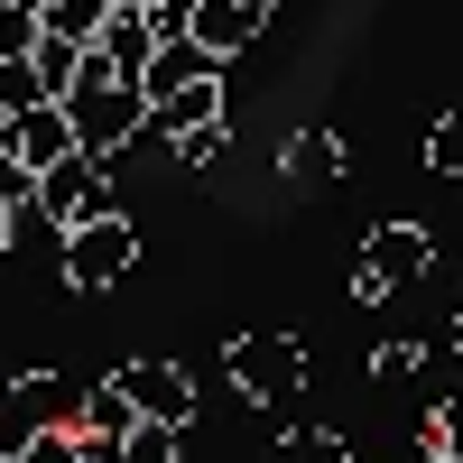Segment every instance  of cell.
I'll list each match as a JSON object with an SVG mask.
<instances>
[{"mask_svg":"<svg viewBox=\"0 0 463 463\" xmlns=\"http://www.w3.org/2000/svg\"><path fill=\"white\" fill-rule=\"evenodd\" d=\"M176 454H185V427H158V417H139L121 436V463H176Z\"/></svg>","mask_w":463,"mask_h":463,"instance_id":"cell-18","label":"cell"},{"mask_svg":"<svg viewBox=\"0 0 463 463\" xmlns=\"http://www.w3.org/2000/svg\"><path fill=\"white\" fill-rule=\"evenodd\" d=\"M10 408H19V436H37V427H74V417H84V390H74L65 371H19Z\"/></svg>","mask_w":463,"mask_h":463,"instance_id":"cell-8","label":"cell"},{"mask_svg":"<svg viewBox=\"0 0 463 463\" xmlns=\"http://www.w3.org/2000/svg\"><path fill=\"white\" fill-rule=\"evenodd\" d=\"M10 241H19V213H10V204H0V250H10Z\"/></svg>","mask_w":463,"mask_h":463,"instance_id":"cell-25","label":"cell"},{"mask_svg":"<svg viewBox=\"0 0 463 463\" xmlns=\"http://www.w3.org/2000/svg\"><path fill=\"white\" fill-rule=\"evenodd\" d=\"M102 19H111V0H47V28L56 47H102Z\"/></svg>","mask_w":463,"mask_h":463,"instance_id":"cell-14","label":"cell"},{"mask_svg":"<svg viewBox=\"0 0 463 463\" xmlns=\"http://www.w3.org/2000/svg\"><path fill=\"white\" fill-rule=\"evenodd\" d=\"M102 213H121V204H111V158H84V148H74L65 167L37 176V222H47L56 241L84 232V222H102Z\"/></svg>","mask_w":463,"mask_h":463,"instance_id":"cell-4","label":"cell"},{"mask_svg":"<svg viewBox=\"0 0 463 463\" xmlns=\"http://www.w3.org/2000/svg\"><path fill=\"white\" fill-rule=\"evenodd\" d=\"M111 380H121L130 408H139V417H158V427H185V417H195V371H185V362L139 353V362H121Z\"/></svg>","mask_w":463,"mask_h":463,"instance_id":"cell-6","label":"cell"},{"mask_svg":"<svg viewBox=\"0 0 463 463\" xmlns=\"http://www.w3.org/2000/svg\"><path fill=\"white\" fill-rule=\"evenodd\" d=\"M65 121H74V148H84V158H121V148L148 130V93L121 84L102 56H84V84L65 93Z\"/></svg>","mask_w":463,"mask_h":463,"instance_id":"cell-1","label":"cell"},{"mask_svg":"<svg viewBox=\"0 0 463 463\" xmlns=\"http://www.w3.org/2000/svg\"><path fill=\"white\" fill-rule=\"evenodd\" d=\"M436 463H445V454H436Z\"/></svg>","mask_w":463,"mask_h":463,"instance_id":"cell-28","label":"cell"},{"mask_svg":"<svg viewBox=\"0 0 463 463\" xmlns=\"http://www.w3.org/2000/svg\"><path fill=\"white\" fill-rule=\"evenodd\" d=\"M204 74H222V65H213L204 47H185V37H176V47H158V56H148V74H139V93H148V102H167L176 84H204Z\"/></svg>","mask_w":463,"mask_h":463,"instance_id":"cell-13","label":"cell"},{"mask_svg":"<svg viewBox=\"0 0 463 463\" xmlns=\"http://www.w3.org/2000/svg\"><path fill=\"white\" fill-rule=\"evenodd\" d=\"M454 334H463V297H454Z\"/></svg>","mask_w":463,"mask_h":463,"instance_id":"cell-26","label":"cell"},{"mask_svg":"<svg viewBox=\"0 0 463 463\" xmlns=\"http://www.w3.org/2000/svg\"><path fill=\"white\" fill-rule=\"evenodd\" d=\"M343 167H353V148H343L325 121H316V130H288V139H279V176H288V185H334Z\"/></svg>","mask_w":463,"mask_h":463,"instance_id":"cell-11","label":"cell"},{"mask_svg":"<svg viewBox=\"0 0 463 463\" xmlns=\"http://www.w3.org/2000/svg\"><path fill=\"white\" fill-rule=\"evenodd\" d=\"M427 167L436 176H463V111H445V121L427 130Z\"/></svg>","mask_w":463,"mask_h":463,"instance_id":"cell-22","label":"cell"},{"mask_svg":"<svg viewBox=\"0 0 463 463\" xmlns=\"http://www.w3.org/2000/svg\"><path fill=\"white\" fill-rule=\"evenodd\" d=\"M204 121H222V74L176 84L167 102H148V130H158V139H185V130H204Z\"/></svg>","mask_w":463,"mask_h":463,"instance_id":"cell-12","label":"cell"},{"mask_svg":"<svg viewBox=\"0 0 463 463\" xmlns=\"http://www.w3.org/2000/svg\"><path fill=\"white\" fill-rule=\"evenodd\" d=\"M0 148H10L28 176L65 167V158H74V121H65V102H37V111H19V121H0Z\"/></svg>","mask_w":463,"mask_h":463,"instance_id":"cell-7","label":"cell"},{"mask_svg":"<svg viewBox=\"0 0 463 463\" xmlns=\"http://www.w3.org/2000/svg\"><path fill=\"white\" fill-rule=\"evenodd\" d=\"M37 102H56L47 74H37V56H0V111L19 121V111H37Z\"/></svg>","mask_w":463,"mask_h":463,"instance_id":"cell-16","label":"cell"},{"mask_svg":"<svg viewBox=\"0 0 463 463\" xmlns=\"http://www.w3.org/2000/svg\"><path fill=\"white\" fill-rule=\"evenodd\" d=\"M250 37H260V10H250V0H195V28H185V47H204L213 65H232Z\"/></svg>","mask_w":463,"mask_h":463,"instance_id":"cell-9","label":"cell"},{"mask_svg":"<svg viewBox=\"0 0 463 463\" xmlns=\"http://www.w3.org/2000/svg\"><path fill=\"white\" fill-rule=\"evenodd\" d=\"M0 463H84V436H74V427H37V436H19Z\"/></svg>","mask_w":463,"mask_h":463,"instance_id":"cell-17","label":"cell"},{"mask_svg":"<svg viewBox=\"0 0 463 463\" xmlns=\"http://www.w3.org/2000/svg\"><path fill=\"white\" fill-rule=\"evenodd\" d=\"M417 454H445V463H463V399H436L427 417H417Z\"/></svg>","mask_w":463,"mask_h":463,"instance_id":"cell-15","label":"cell"},{"mask_svg":"<svg viewBox=\"0 0 463 463\" xmlns=\"http://www.w3.org/2000/svg\"><path fill=\"white\" fill-rule=\"evenodd\" d=\"M56 260H65V288L93 297V288H111V279L139 260V222H130V213H102V222H84V232H65Z\"/></svg>","mask_w":463,"mask_h":463,"instance_id":"cell-5","label":"cell"},{"mask_svg":"<svg viewBox=\"0 0 463 463\" xmlns=\"http://www.w3.org/2000/svg\"><path fill=\"white\" fill-rule=\"evenodd\" d=\"M427 269H436V232L427 222H380L362 241V260H353V306H380L390 288L427 279Z\"/></svg>","mask_w":463,"mask_h":463,"instance_id":"cell-3","label":"cell"},{"mask_svg":"<svg viewBox=\"0 0 463 463\" xmlns=\"http://www.w3.org/2000/svg\"><path fill=\"white\" fill-rule=\"evenodd\" d=\"M37 10H19V0H0V56H37Z\"/></svg>","mask_w":463,"mask_h":463,"instance_id":"cell-23","label":"cell"},{"mask_svg":"<svg viewBox=\"0 0 463 463\" xmlns=\"http://www.w3.org/2000/svg\"><path fill=\"white\" fill-rule=\"evenodd\" d=\"M176 148V167H213L222 148H232V121H204V130H185V139H167Z\"/></svg>","mask_w":463,"mask_h":463,"instance_id":"cell-21","label":"cell"},{"mask_svg":"<svg viewBox=\"0 0 463 463\" xmlns=\"http://www.w3.org/2000/svg\"><path fill=\"white\" fill-rule=\"evenodd\" d=\"M408 371H427V343H408V334L371 343V380H408Z\"/></svg>","mask_w":463,"mask_h":463,"instance_id":"cell-20","label":"cell"},{"mask_svg":"<svg viewBox=\"0 0 463 463\" xmlns=\"http://www.w3.org/2000/svg\"><path fill=\"white\" fill-rule=\"evenodd\" d=\"M222 371H232V390H241L250 408H269V417H288L306 399V343L297 334H241L222 353Z\"/></svg>","mask_w":463,"mask_h":463,"instance_id":"cell-2","label":"cell"},{"mask_svg":"<svg viewBox=\"0 0 463 463\" xmlns=\"http://www.w3.org/2000/svg\"><path fill=\"white\" fill-rule=\"evenodd\" d=\"M0 204H10V213H28V204H37V176L10 158V148H0Z\"/></svg>","mask_w":463,"mask_h":463,"instance_id":"cell-24","label":"cell"},{"mask_svg":"<svg viewBox=\"0 0 463 463\" xmlns=\"http://www.w3.org/2000/svg\"><path fill=\"white\" fill-rule=\"evenodd\" d=\"M279 463H353V445H343V436H325V427H288Z\"/></svg>","mask_w":463,"mask_h":463,"instance_id":"cell-19","label":"cell"},{"mask_svg":"<svg viewBox=\"0 0 463 463\" xmlns=\"http://www.w3.org/2000/svg\"><path fill=\"white\" fill-rule=\"evenodd\" d=\"M93 56L121 74V84H139V74H148V56H158V28H148V10H139V0H121V10L102 19V47H93Z\"/></svg>","mask_w":463,"mask_h":463,"instance_id":"cell-10","label":"cell"},{"mask_svg":"<svg viewBox=\"0 0 463 463\" xmlns=\"http://www.w3.org/2000/svg\"><path fill=\"white\" fill-rule=\"evenodd\" d=\"M250 10H260V19H269V0H250Z\"/></svg>","mask_w":463,"mask_h":463,"instance_id":"cell-27","label":"cell"}]
</instances>
